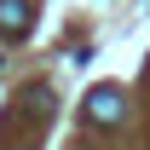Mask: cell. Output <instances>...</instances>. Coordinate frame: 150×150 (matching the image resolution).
Returning <instances> with one entry per match:
<instances>
[{"instance_id": "7a4b0ae2", "label": "cell", "mask_w": 150, "mask_h": 150, "mask_svg": "<svg viewBox=\"0 0 150 150\" xmlns=\"http://www.w3.org/2000/svg\"><path fill=\"white\" fill-rule=\"evenodd\" d=\"M29 12H35L29 0H0V35H6V40H23V35H29V23H35Z\"/></svg>"}, {"instance_id": "3957f363", "label": "cell", "mask_w": 150, "mask_h": 150, "mask_svg": "<svg viewBox=\"0 0 150 150\" xmlns=\"http://www.w3.org/2000/svg\"><path fill=\"white\" fill-rule=\"evenodd\" d=\"M144 12H150V0H144Z\"/></svg>"}, {"instance_id": "277c9868", "label": "cell", "mask_w": 150, "mask_h": 150, "mask_svg": "<svg viewBox=\"0 0 150 150\" xmlns=\"http://www.w3.org/2000/svg\"><path fill=\"white\" fill-rule=\"evenodd\" d=\"M0 64H6V58H0Z\"/></svg>"}, {"instance_id": "6da1fadb", "label": "cell", "mask_w": 150, "mask_h": 150, "mask_svg": "<svg viewBox=\"0 0 150 150\" xmlns=\"http://www.w3.org/2000/svg\"><path fill=\"white\" fill-rule=\"evenodd\" d=\"M121 115H127V104H121V93H115V87H93V93H87V121L115 127Z\"/></svg>"}]
</instances>
